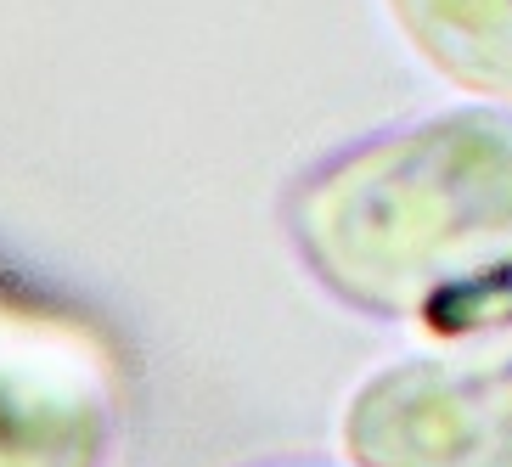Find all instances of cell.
<instances>
[{"label":"cell","mask_w":512,"mask_h":467,"mask_svg":"<svg viewBox=\"0 0 512 467\" xmlns=\"http://www.w3.org/2000/svg\"><path fill=\"white\" fill-rule=\"evenodd\" d=\"M265 467H304V462H265Z\"/></svg>","instance_id":"cell-5"},{"label":"cell","mask_w":512,"mask_h":467,"mask_svg":"<svg viewBox=\"0 0 512 467\" xmlns=\"http://www.w3.org/2000/svg\"><path fill=\"white\" fill-rule=\"evenodd\" d=\"M355 467H512V338L383 366L344 411Z\"/></svg>","instance_id":"cell-2"},{"label":"cell","mask_w":512,"mask_h":467,"mask_svg":"<svg viewBox=\"0 0 512 467\" xmlns=\"http://www.w3.org/2000/svg\"><path fill=\"white\" fill-rule=\"evenodd\" d=\"M389 12L445 79L512 102V0H389Z\"/></svg>","instance_id":"cell-4"},{"label":"cell","mask_w":512,"mask_h":467,"mask_svg":"<svg viewBox=\"0 0 512 467\" xmlns=\"http://www.w3.org/2000/svg\"><path fill=\"white\" fill-rule=\"evenodd\" d=\"M113 406L85 372L0 361V467H102Z\"/></svg>","instance_id":"cell-3"},{"label":"cell","mask_w":512,"mask_h":467,"mask_svg":"<svg viewBox=\"0 0 512 467\" xmlns=\"http://www.w3.org/2000/svg\"><path fill=\"white\" fill-rule=\"evenodd\" d=\"M287 231L366 316L490 310L512 287V113L456 107L338 152L293 186Z\"/></svg>","instance_id":"cell-1"}]
</instances>
